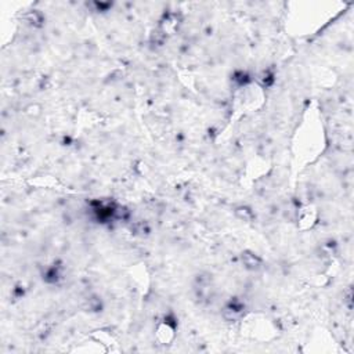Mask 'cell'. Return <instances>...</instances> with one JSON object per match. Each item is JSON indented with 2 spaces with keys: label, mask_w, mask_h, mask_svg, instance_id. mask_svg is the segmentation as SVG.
<instances>
[{
  "label": "cell",
  "mask_w": 354,
  "mask_h": 354,
  "mask_svg": "<svg viewBox=\"0 0 354 354\" xmlns=\"http://www.w3.org/2000/svg\"><path fill=\"white\" fill-rule=\"evenodd\" d=\"M156 339L161 345H170L173 342L176 332H174V327L169 323L168 320H165L163 323H161L156 328Z\"/></svg>",
  "instance_id": "6da1fadb"
},
{
  "label": "cell",
  "mask_w": 354,
  "mask_h": 354,
  "mask_svg": "<svg viewBox=\"0 0 354 354\" xmlns=\"http://www.w3.org/2000/svg\"><path fill=\"white\" fill-rule=\"evenodd\" d=\"M243 314V305L239 302H230L229 305L223 309V317L227 321H238L239 318L242 317Z\"/></svg>",
  "instance_id": "7a4b0ae2"
},
{
  "label": "cell",
  "mask_w": 354,
  "mask_h": 354,
  "mask_svg": "<svg viewBox=\"0 0 354 354\" xmlns=\"http://www.w3.org/2000/svg\"><path fill=\"white\" fill-rule=\"evenodd\" d=\"M316 216H317V213H316V211H314L313 208H310V206L303 208V209L298 213V222L299 224H300V227H302V229H309V227H311V226L314 224V222H316Z\"/></svg>",
  "instance_id": "3957f363"
},
{
  "label": "cell",
  "mask_w": 354,
  "mask_h": 354,
  "mask_svg": "<svg viewBox=\"0 0 354 354\" xmlns=\"http://www.w3.org/2000/svg\"><path fill=\"white\" fill-rule=\"evenodd\" d=\"M242 263L245 267L250 270V271H259L263 267V261L259 256H256V253L252 252H243L242 253Z\"/></svg>",
  "instance_id": "277c9868"
},
{
  "label": "cell",
  "mask_w": 354,
  "mask_h": 354,
  "mask_svg": "<svg viewBox=\"0 0 354 354\" xmlns=\"http://www.w3.org/2000/svg\"><path fill=\"white\" fill-rule=\"evenodd\" d=\"M177 26H179V18H177V15L168 14V15H165V18L162 19L161 32L163 35H170V33H173V32L177 29Z\"/></svg>",
  "instance_id": "5b68a950"
},
{
  "label": "cell",
  "mask_w": 354,
  "mask_h": 354,
  "mask_svg": "<svg viewBox=\"0 0 354 354\" xmlns=\"http://www.w3.org/2000/svg\"><path fill=\"white\" fill-rule=\"evenodd\" d=\"M236 218H239L241 220H243V222H250V220L253 219V213H252V211H250L249 208H246V206H239V208H236Z\"/></svg>",
  "instance_id": "8992f818"
},
{
  "label": "cell",
  "mask_w": 354,
  "mask_h": 354,
  "mask_svg": "<svg viewBox=\"0 0 354 354\" xmlns=\"http://www.w3.org/2000/svg\"><path fill=\"white\" fill-rule=\"evenodd\" d=\"M28 19H29V22L33 25H40V22L43 21V18H42V14L39 11H31L29 12V15H28Z\"/></svg>",
  "instance_id": "52a82bcc"
}]
</instances>
